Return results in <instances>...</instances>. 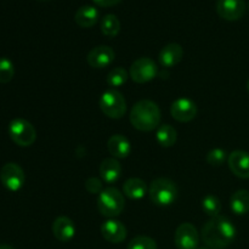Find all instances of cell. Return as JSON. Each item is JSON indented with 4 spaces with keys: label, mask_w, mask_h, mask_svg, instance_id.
Listing matches in <instances>:
<instances>
[{
    "label": "cell",
    "mask_w": 249,
    "mask_h": 249,
    "mask_svg": "<svg viewBox=\"0 0 249 249\" xmlns=\"http://www.w3.org/2000/svg\"><path fill=\"white\" fill-rule=\"evenodd\" d=\"M235 225L226 216L211 218L202 228V240L211 249H225L236 238Z\"/></svg>",
    "instance_id": "obj_1"
},
{
    "label": "cell",
    "mask_w": 249,
    "mask_h": 249,
    "mask_svg": "<svg viewBox=\"0 0 249 249\" xmlns=\"http://www.w3.org/2000/svg\"><path fill=\"white\" fill-rule=\"evenodd\" d=\"M130 123L140 131H152L158 129L160 123V109L151 100H140L130 111Z\"/></svg>",
    "instance_id": "obj_2"
},
{
    "label": "cell",
    "mask_w": 249,
    "mask_h": 249,
    "mask_svg": "<svg viewBox=\"0 0 249 249\" xmlns=\"http://www.w3.org/2000/svg\"><path fill=\"white\" fill-rule=\"evenodd\" d=\"M124 195L116 187H106L97 196V209L104 216L113 219L123 212Z\"/></svg>",
    "instance_id": "obj_3"
},
{
    "label": "cell",
    "mask_w": 249,
    "mask_h": 249,
    "mask_svg": "<svg viewBox=\"0 0 249 249\" xmlns=\"http://www.w3.org/2000/svg\"><path fill=\"white\" fill-rule=\"evenodd\" d=\"M148 195L156 206L168 207L177 201L178 187L170 179L158 178L151 182Z\"/></svg>",
    "instance_id": "obj_4"
},
{
    "label": "cell",
    "mask_w": 249,
    "mask_h": 249,
    "mask_svg": "<svg viewBox=\"0 0 249 249\" xmlns=\"http://www.w3.org/2000/svg\"><path fill=\"white\" fill-rule=\"evenodd\" d=\"M99 106L102 113L111 119H121L126 112L125 99L117 89H109L102 92Z\"/></svg>",
    "instance_id": "obj_5"
},
{
    "label": "cell",
    "mask_w": 249,
    "mask_h": 249,
    "mask_svg": "<svg viewBox=\"0 0 249 249\" xmlns=\"http://www.w3.org/2000/svg\"><path fill=\"white\" fill-rule=\"evenodd\" d=\"M10 139L19 147H29L36 140V130L31 122L23 118H15L9 124Z\"/></svg>",
    "instance_id": "obj_6"
},
{
    "label": "cell",
    "mask_w": 249,
    "mask_h": 249,
    "mask_svg": "<svg viewBox=\"0 0 249 249\" xmlns=\"http://www.w3.org/2000/svg\"><path fill=\"white\" fill-rule=\"evenodd\" d=\"M158 67L155 61L150 57H140L134 61L130 66L129 75L139 84L148 83L157 77Z\"/></svg>",
    "instance_id": "obj_7"
},
{
    "label": "cell",
    "mask_w": 249,
    "mask_h": 249,
    "mask_svg": "<svg viewBox=\"0 0 249 249\" xmlns=\"http://www.w3.org/2000/svg\"><path fill=\"white\" fill-rule=\"evenodd\" d=\"M0 181L2 186L11 192L19 191L26 181L23 169L17 163H6L0 170Z\"/></svg>",
    "instance_id": "obj_8"
},
{
    "label": "cell",
    "mask_w": 249,
    "mask_h": 249,
    "mask_svg": "<svg viewBox=\"0 0 249 249\" xmlns=\"http://www.w3.org/2000/svg\"><path fill=\"white\" fill-rule=\"evenodd\" d=\"M175 246L178 249H197L199 235L197 229L190 223H182L175 231Z\"/></svg>",
    "instance_id": "obj_9"
},
{
    "label": "cell",
    "mask_w": 249,
    "mask_h": 249,
    "mask_svg": "<svg viewBox=\"0 0 249 249\" xmlns=\"http://www.w3.org/2000/svg\"><path fill=\"white\" fill-rule=\"evenodd\" d=\"M170 114L175 121L180 123H187L197 116V106L192 100L187 97H180L175 100L170 106Z\"/></svg>",
    "instance_id": "obj_10"
},
{
    "label": "cell",
    "mask_w": 249,
    "mask_h": 249,
    "mask_svg": "<svg viewBox=\"0 0 249 249\" xmlns=\"http://www.w3.org/2000/svg\"><path fill=\"white\" fill-rule=\"evenodd\" d=\"M114 57H116V53L111 46L99 45L90 50V53H88L87 61L90 67L102 70V68L108 67L114 61Z\"/></svg>",
    "instance_id": "obj_11"
},
{
    "label": "cell",
    "mask_w": 249,
    "mask_h": 249,
    "mask_svg": "<svg viewBox=\"0 0 249 249\" xmlns=\"http://www.w3.org/2000/svg\"><path fill=\"white\" fill-rule=\"evenodd\" d=\"M216 11L221 18L226 21H237L245 15V0H218Z\"/></svg>",
    "instance_id": "obj_12"
},
{
    "label": "cell",
    "mask_w": 249,
    "mask_h": 249,
    "mask_svg": "<svg viewBox=\"0 0 249 249\" xmlns=\"http://www.w3.org/2000/svg\"><path fill=\"white\" fill-rule=\"evenodd\" d=\"M231 172L240 179H249V153L242 150L231 152L228 157Z\"/></svg>",
    "instance_id": "obj_13"
},
{
    "label": "cell",
    "mask_w": 249,
    "mask_h": 249,
    "mask_svg": "<svg viewBox=\"0 0 249 249\" xmlns=\"http://www.w3.org/2000/svg\"><path fill=\"white\" fill-rule=\"evenodd\" d=\"M102 237L111 243H121L126 237V228L116 219H108L101 225Z\"/></svg>",
    "instance_id": "obj_14"
},
{
    "label": "cell",
    "mask_w": 249,
    "mask_h": 249,
    "mask_svg": "<svg viewBox=\"0 0 249 249\" xmlns=\"http://www.w3.org/2000/svg\"><path fill=\"white\" fill-rule=\"evenodd\" d=\"M53 232L60 242H70L75 236V225L68 216H58L53 224Z\"/></svg>",
    "instance_id": "obj_15"
},
{
    "label": "cell",
    "mask_w": 249,
    "mask_h": 249,
    "mask_svg": "<svg viewBox=\"0 0 249 249\" xmlns=\"http://www.w3.org/2000/svg\"><path fill=\"white\" fill-rule=\"evenodd\" d=\"M184 57V49L178 43H169L160 50V62L163 67L170 68L177 66Z\"/></svg>",
    "instance_id": "obj_16"
},
{
    "label": "cell",
    "mask_w": 249,
    "mask_h": 249,
    "mask_svg": "<svg viewBox=\"0 0 249 249\" xmlns=\"http://www.w3.org/2000/svg\"><path fill=\"white\" fill-rule=\"evenodd\" d=\"M107 150L116 160L126 158L131 152L130 141L121 134L112 135L107 141Z\"/></svg>",
    "instance_id": "obj_17"
},
{
    "label": "cell",
    "mask_w": 249,
    "mask_h": 249,
    "mask_svg": "<svg viewBox=\"0 0 249 249\" xmlns=\"http://www.w3.org/2000/svg\"><path fill=\"white\" fill-rule=\"evenodd\" d=\"M122 175V165L116 158H106L100 164V177L106 184H114Z\"/></svg>",
    "instance_id": "obj_18"
},
{
    "label": "cell",
    "mask_w": 249,
    "mask_h": 249,
    "mask_svg": "<svg viewBox=\"0 0 249 249\" xmlns=\"http://www.w3.org/2000/svg\"><path fill=\"white\" fill-rule=\"evenodd\" d=\"M74 21L82 28H90L99 21V10L92 5H83L75 12Z\"/></svg>",
    "instance_id": "obj_19"
},
{
    "label": "cell",
    "mask_w": 249,
    "mask_h": 249,
    "mask_svg": "<svg viewBox=\"0 0 249 249\" xmlns=\"http://www.w3.org/2000/svg\"><path fill=\"white\" fill-rule=\"evenodd\" d=\"M146 192H147V185L139 178H130L123 185V194L130 199H141Z\"/></svg>",
    "instance_id": "obj_20"
},
{
    "label": "cell",
    "mask_w": 249,
    "mask_h": 249,
    "mask_svg": "<svg viewBox=\"0 0 249 249\" xmlns=\"http://www.w3.org/2000/svg\"><path fill=\"white\" fill-rule=\"evenodd\" d=\"M230 207L236 215H245L249 213V191L237 190L231 196Z\"/></svg>",
    "instance_id": "obj_21"
},
{
    "label": "cell",
    "mask_w": 249,
    "mask_h": 249,
    "mask_svg": "<svg viewBox=\"0 0 249 249\" xmlns=\"http://www.w3.org/2000/svg\"><path fill=\"white\" fill-rule=\"evenodd\" d=\"M156 139H157V142L162 147H172L177 142V130L170 124H163V125L158 126L157 133H156Z\"/></svg>",
    "instance_id": "obj_22"
},
{
    "label": "cell",
    "mask_w": 249,
    "mask_h": 249,
    "mask_svg": "<svg viewBox=\"0 0 249 249\" xmlns=\"http://www.w3.org/2000/svg\"><path fill=\"white\" fill-rule=\"evenodd\" d=\"M100 27H101V32L104 33V36L114 38L116 36H118L119 31H121V22L116 15L108 14L101 19Z\"/></svg>",
    "instance_id": "obj_23"
},
{
    "label": "cell",
    "mask_w": 249,
    "mask_h": 249,
    "mask_svg": "<svg viewBox=\"0 0 249 249\" xmlns=\"http://www.w3.org/2000/svg\"><path fill=\"white\" fill-rule=\"evenodd\" d=\"M128 72H126L125 68L123 67H116L113 70L109 71V73L107 74L106 82L112 89H117V88L122 87L126 83L128 80Z\"/></svg>",
    "instance_id": "obj_24"
},
{
    "label": "cell",
    "mask_w": 249,
    "mask_h": 249,
    "mask_svg": "<svg viewBox=\"0 0 249 249\" xmlns=\"http://www.w3.org/2000/svg\"><path fill=\"white\" fill-rule=\"evenodd\" d=\"M202 209L204 213L211 218L218 216L221 211V202L214 195H207L203 199H202Z\"/></svg>",
    "instance_id": "obj_25"
},
{
    "label": "cell",
    "mask_w": 249,
    "mask_h": 249,
    "mask_svg": "<svg viewBox=\"0 0 249 249\" xmlns=\"http://www.w3.org/2000/svg\"><path fill=\"white\" fill-rule=\"evenodd\" d=\"M15 75V66L7 57H0V83L6 84L11 82Z\"/></svg>",
    "instance_id": "obj_26"
},
{
    "label": "cell",
    "mask_w": 249,
    "mask_h": 249,
    "mask_svg": "<svg viewBox=\"0 0 249 249\" xmlns=\"http://www.w3.org/2000/svg\"><path fill=\"white\" fill-rule=\"evenodd\" d=\"M128 249H157V243L148 236H136L129 242Z\"/></svg>",
    "instance_id": "obj_27"
},
{
    "label": "cell",
    "mask_w": 249,
    "mask_h": 249,
    "mask_svg": "<svg viewBox=\"0 0 249 249\" xmlns=\"http://www.w3.org/2000/svg\"><path fill=\"white\" fill-rule=\"evenodd\" d=\"M207 163L213 167H220L228 160V153L223 148H213L207 153Z\"/></svg>",
    "instance_id": "obj_28"
},
{
    "label": "cell",
    "mask_w": 249,
    "mask_h": 249,
    "mask_svg": "<svg viewBox=\"0 0 249 249\" xmlns=\"http://www.w3.org/2000/svg\"><path fill=\"white\" fill-rule=\"evenodd\" d=\"M85 189H87L90 194L97 195V196H99L102 192V190H104L102 180H100L99 178L95 177L89 178V179H87V181H85Z\"/></svg>",
    "instance_id": "obj_29"
},
{
    "label": "cell",
    "mask_w": 249,
    "mask_h": 249,
    "mask_svg": "<svg viewBox=\"0 0 249 249\" xmlns=\"http://www.w3.org/2000/svg\"><path fill=\"white\" fill-rule=\"evenodd\" d=\"M92 1H94L96 5H99V6L111 7V6H114V5L119 4L122 0H92Z\"/></svg>",
    "instance_id": "obj_30"
},
{
    "label": "cell",
    "mask_w": 249,
    "mask_h": 249,
    "mask_svg": "<svg viewBox=\"0 0 249 249\" xmlns=\"http://www.w3.org/2000/svg\"><path fill=\"white\" fill-rule=\"evenodd\" d=\"M0 249H15V248L9 245H0Z\"/></svg>",
    "instance_id": "obj_31"
},
{
    "label": "cell",
    "mask_w": 249,
    "mask_h": 249,
    "mask_svg": "<svg viewBox=\"0 0 249 249\" xmlns=\"http://www.w3.org/2000/svg\"><path fill=\"white\" fill-rule=\"evenodd\" d=\"M197 249H211V248H209V247H207V246H206V247H198V248H197Z\"/></svg>",
    "instance_id": "obj_32"
},
{
    "label": "cell",
    "mask_w": 249,
    "mask_h": 249,
    "mask_svg": "<svg viewBox=\"0 0 249 249\" xmlns=\"http://www.w3.org/2000/svg\"><path fill=\"white\" fill-rule=\"evenodd\" d=\"M247 90H248V92H249V79H248V82H247Z\"/></svg>",
    "instance_id": "obj_33"
},
{
    "label": "cell",
    "mask_w": 249,
    "mask_h": 249,
    "mask_svg": "<svg viewBox=\"0 0 249 249\" xmlns=\"http://www.w3.org/2000/svg\"><path fill=\"white\" fill-rule=\"evenodd\" d=\"M248 6H249V4H248Z\"/></svg>",
    "instance_id": "obj_34"
}]
</instances>
